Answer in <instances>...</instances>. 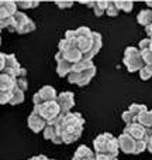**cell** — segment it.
I'll return each mask as SVG.
<instances>
[{"label": "cell", "mask_w": 152, "mask_h": 160, "mask_svg": "<svg viewBox=\"0 0 152 160\" xmlns=\"http://www.w3.org/2000/svg\"><path fill=\"white\" fill-rule=\"evenodd\" d=\"M140 77H141V79H144V81H148V79L152 77V67L144 65L140 70Z\"/></svg>", "instance_id": "obj_28"}, {"label": "cell", "mask_w": 152, "mask_h": 160, "mask_svg": "<svg viewBox=\"0 0 152 160\" xmlns=\"http://www.w3.org/2000/svg\"><path fill=\"white\" fill-rule=\"evenodd\" d=\"M57 91H55L54 87L51 85H45L42 87L39 91H37L33 97V102H34V106L35 105H41L44 102H49V101H55L57 99Z\"/></svg>", "instance_id": "obj_13"}, {"label": "cell", "mask_w": 152, "mask_h": 160, "mask_svg": "<svg viewBox=\"0 0 152 160\" xmlns=\"http://www.w3.org/2000/svg\"><path fill=\"white\" fill-rule=\"evenodd\" d=\"M4 55L3 52H0V74L3 72V68H4Z\"/></svg>", "instance_id": "obj_32"}, {"label": "cell", "mask_w": 152, "mask_h": 160, "mask_svg": "<svg viewBox=\"0 0 152 160\" xmlns=\"http://www.w3.org/2000/svg\"><path fill=\"white\" fill-rule=\"evenodd\" d=\"M94 159V152L90 150V148H87L86 145H82L76 149L72 160H92Z\"/></svg>", "instance_id": "obj_19"}, {"label": "cell", "mask_w": 152, "mask_h": 160, "mask_svg": "<svg viewBox=\"0 0 152 160\" xmlns=\"http://www.w3.org/2000/svg\"><path fill=\"white\" fill-rule=\"evenodd\" d=\"M107 3H108V2H106V0L92 2V9H93V12H94V14L97 16V17H100V16H103V14L106 13V9H107Z\"/></svg>", "instance_id": "obj_23"}, {"label": "cell", "mask_w": 152, "mask_h": 160, "mask_svg": "<svg viewBox=\"0 0 152 160\" xmlns=\"http://www.w3.org/2000/svg\"><path fill=\"white\" fill-rule=\"evenodd\" d=\"M92 160H94V159H92Z\"/></svg>", "instance_id": "obj_41"}, {"label": "cell", "mask_w": 152, "mask_h": 160, "mask_svg": "<svg viewBox=\"0 0 152 160\" xmlns=\"http://www.w3.org/2000/svg\"><path fill=\"white\" fill-rule=\"evenodd\" d=\"M149 48H151V51H152V40H151V45H149Z\"/></svg>", "instance_id": "obj_37"}, {"label": "cell", "mask_w": 152, "mask_h": 160, "mask_svg": "<svg viewBox=\"0 0 152 160\" xmlns=\"http://www.w3.org/2000/svg\"><path fill=\"white\" fill-rule=\"evenodd\" d=\"M93 149L94 154H107L111 157L118 156V142L117 138H114L111 133L106 132L99 135L93 142Z\"/></svg>", "instance_id": "obj_4"}, {"label": "cell", "mask_w": 152, "mask_h": 160, "mask_svg": "<svg viewBox=\"0 0 152 160\" xmlns=\"http://www.w3.org/2000/svg\"><path fill=\"white\" fill-rule=\"evenodd\" d=\"M151 132H152V129H151Z\"/></svg>", "instance_id": "obj_40"}, {"label": "cell", "mask_w": 152, "mask_h": 160, "mask_svg": "<svg viewBox=\"0 0 152 160\" xmlns=\"http://www.w3.org/2000/svg\"><path fill=\"white\" fill-rule=\"evenodd\" d=\"M57 102L59 105L61 113L62 115H66L68 112H71V109L75 106V95L73 92H61L57 97Z\"/></svg>", "instance_id": "obj_14"}, {"label": "cell", "mask_w": 152, "mask_h": 160, "mask_svg": "<svg viewBox=\"0 0 152 160\" xmlns=\"http://www.w3.org/2000/svg\"><path fill=\"white\" fill-rule=\"evenodd\" d=\"M101 47H103V38H101V34H100V33H96V31H93L92 48H90V54H89L90 60H93V57L99 54V51L101 50Z\"/></svg>", "instance_id": "obj_20"}, {"label": "cell", "mask_w": 152, "mask_h": 160, "mask_svg": "<svg viewBox=\"0 0 152 160\" xmlns=\"http://www.w3.org/2000/svg\"><path fill=\"white\" fill-rule=\"evenodd\" d=\"M137 21L144 27H148L149 24H152V10L151 9H144L138 13Z\"/></svg>", "instance_id": "obj_21"}, {"label": "cell", "mask_w": 152, "mask_h": 160, "mask_svg": "<svg viewBox=\"0 0 152 160\" xmlns=\"http://www.w3.org/2000/svg\"><path fill=\"white\" fill-rule=\"evenodd\" d=\"M146 150H148L149 153H152V136L149 138L148 142H146Z\"/></svg>", "instance_id": "obj_35"}, {"label": "cell", "mask_w": 152, "mask_h": 160, "mask_svg": "<svg viewBox=\"0 0 152 160\" xmlns=\"http://www.w3.org/2000/svg\"><path fill=\"white\" fill-rule=\"evenodd\" d=\"M17 9H35L39 6V2H33V0H24V2H16Z\"/></svg>", "instance_id": "obj_27"}, {"label": "cell", "mask_w": 152, "mask_h": 160, "mask_svg": "<svg viewBox=\"0 0 152 160\" xmlns=\"http://www.w3.org/2000/svg\"><path fill=\"white\" fill-rule=\"evenodd\" d=\"M28 160H55V159H48V157L44 156V154H39V156H34V157H31V159H28Z\"/></svg>", "instance_id": "obj_33"}, {"label": "cell", "mask_w": 152, "mask_h": 160, "mask_svg": "<svg viewBox=\"0 0 152 160\" xmlns=\"http://www.w3.org/2000/svg\"><path fill=\"white\" fill-rule=\"evenodd\" d=\"M42 133H44V139L51 140V142L55 143V145H61V143H62L59 130H58L55 123H48L47 126H45V129L42 130Z\"/></svg>", "instance_id": "obj_18"}, {"label": "cell", "mask_w": 152, "mask_h": 160, "mask_svg": "<svg viewBox=\"0 0 152 160\" xmlns=\"http://www.w3.org/2000/svg\"><path fill=\"white\" fill-rule=\"evenodd\" d=\"M34 111H35L37 113L47 122V125L48 123H55V122L58 121V118L62 115L57 99L49 101V102H44V103H41V105H35L34 106Z\"/></svg>", "instance_id": "obj_5"}, {"label": "cell", "mask_w": 152, "mask_h": 160, "mask_svg": "<svg viewBox=\"0 0 152 160\" xmlns=\"http://www.w3.org/2000/svg\"><path fill=\"white\" fill-rule=\"evenodd\" d=\"M58 52H61L62 54V57L65 58L66 61H69L71 64H78L81 62L82 60H83V54H82L81 51H79L76 47H75L72 42L66 41L65 38L59 41V45H58Z\"/></svg>", "instance_id": "obj_9"}, {"label": "cell", "mask_w": 152, "mask_h": 160, "mask_svg": "<svg viewBox=\"0 0 152 160\" xmlns=\"http://www.w3.org/2000/svg\"><path fill=\"white\" fill-rule=\"evenodd\" d=\"M18 12L16 2H0V28H7L12 31L13 24V16Z\"/></svg>", "instance_id": "obj_8"}, {"label": "cell", "mask_w": 152, "mask_h": 160, "mask_svg": "<svg viewBox=\"0 0 152 160\" xmlns=\"http://www.w3.org/2000/svg\"><path fill=\"white\" fill-rule=\"evenodd\" d=\"M24 102V92L21 89H18L17 87H14L12 92V98L9 101V105H18V103Z\"/></svg>", "instance_id": "obj_25"}, {"label": "cell", "mask_w": 152, "mask_h": 160, "mask_svg": "<svg viewBox=\"0 0 152 160\" xmlns=\"http://www.w3.org/2000/svg\"><path fill=\"white\" fill-rule=\"evenodd\" d=\"M94 75H96V65L93 64V61L82 60L81 62L75 64L72 67V71L68 74V81L71 84L85 87V85H87L92 81V78Z\"/></svg>", "instance_id": "obj_3"}, {"label": "cell", "mask_w": 152, "mask_h": 160, "mask_svg": "<svg viewBox=\"0 0 152 160\" xmlns=\"http://www.w3.org/2000/svg\"><path fill=\"white\" fill-rule=\"evenodd\" d=\"M61 135V140L65 145L76 142L83 132L85 119L79 112H68L66 115H61L55 122Z\"/></svg>", "instance_id": "obj_1"}, {"label": "cell", "mask_w": 152, "mask_h": 160, "mask_svg": "<svg viewBox=\"0 0 152 160\" xmlns=\"http://www.w3.org/2000/svg\"><path fill=\"white\" fill-rule=\"evenodd\" d=\"M125 135H128L130 138L135 140V142H148L149 138L152 136L151 129H146V128L141 126L140 123H131V125H125L124 128V132Z\"/></svg>", "instance_id": "obj_11"}, {"label": "cell", "mask_w": 152, "mask_h": 160, "mask_svg": "<svg viewBox=\"0 0 152 160\" xmlns=\"http://www.w3.org/2000/svg\"><path fill=\"white\" fill-rule=\"evenodd\" d=\"M122 62H124L125 68L130 72H135V71L140 72V70L145 65L138 47H127L124 51V60H122Z\"/></svg>", "instance_id": "obj_6"}, {"label": "cell", "mask_w": 152, "mask_h": 160, "mask_svg": "<svg viewBox=\"0 0 152 160\" xmlns=\"http://www.w3.org/2000/svg\"><path fill=\"white\" fill-rule=\"evenodd\" d=\"M145 30H146V36H148V38L152 40V24H149L148 27H145Z\"/></svg>", "instance_id": "obj_34"}, {"label": "cell", "mask_w": 152, "mask_h": 160, "mask_svg": "<svg viewBox=\"0 0 152 160\" xmlns=\"http://www.w3.org/2000/svg\"><path fill=\"white\" fill-rule=\"evenodd\" d=\"M27 123H28V128H30L34 133L42 132V130L45 129V126H47V122H45L44 119H42L35 111H34V109H33V112L30 113V116H28Z\"/></svg>", "instance_id": "obj_16"}, {"label": "cell", "mask_w": 152, "mask_h": 160, "mask_svg": "<svg viewBox=\"0 0 152 160\" xmlns=\"http://www.w3.org/2000/svg\"><path fill=\"white\" fill-rule=\"evenodd\" d=\"M93 31L87 27H79L76 30H68L65 33V40L76 47L83 54V60H90V48H92Z\"/></svg>", "instance_id": "obj_2"}, {"label": "cell", "mask_w": 152, "mask_h": 160, "mask_svg": "<svg viewBox=\"0 0 152 160\" xmlns=\"http://www.w3.org/2000/svg\"><path fill=\"white\" fill-rule=\"evenodd\" d=\"M127 111L130 112V115L132 116V119H134L135 122H138V118L142 115L144 112L148 111V109H146V106L142 105V103H132V105H130V108L127 109Z\"/></svg>", "instance_id": "obj_22"}, {"label": "cell", "mask_w": 152, "mask_h": 160, "mask_svg": "<svg viewBox=\"0 0 152 160\" xmlns=\"http://www.w3.org/2000/svg\"><path fill=\"white\" fill-rule=\"evenodd\" d=\"M137 123H140L141 126L146 128V129H152V109H151V111L144 112L142 115L138 118Z\"/></svg>", "instance_id": "obj_24"}, {"label": "cell", "mask_w": 152, "mask_h": 160, "mask_svg": "<svg viewBox=\"0 0 152 160\" xmlns=\"http://www.w3.org/2000/svg\"><path fill=\"white\" fill-rule=\"evenodd\" d=\"M55 4H57L59 9H69V7L73 6V2H55Z\"/></svg>", "instance_id": "obj_31"}, {"label": "cell", "mask_w": 152, "mask_h": 160, "mask_svg": "<svg viewBox=\"0 0 152 160\" xmlns=\"http://www.w3.org/2000/svg\"><path fill=\"white\" fill-rule=\"evenodd\" d=\"M2 74H6V75L12 77V78H14V79L18 78V77H27L25 68H23V67L18 64L14 54L4 55V68H3V72Z\"/></svg>", "instance_id": "obj_10"}, {"label": "cell", "mask_w": 152, "mask_h": 160, "mask_svg": "<svg viewBox=\"0 0 152 160\" xmlns=\"http://www.w3.org/2000/svg\"><path fill=\"white\" fill-rule=\"evenodd\" d=\"M16 87V79L6 74H0V105L9 103L12 92Z\"/></svg>", "instance_id": "obj_12"}, {"label": "cell", "mask_w": 152, "mask_h": 160, "mask_svg": "<svg viewBox=\"0 0 152 160\" xmlns=\"http://www.w3.org/2000/svg\"><path fill=\"white\" fill-rule=\"evenodd\" d=\"M16 87H17L18 89H21L23 92H25L28 88L27 78H25V77H18V78H16Z\"/></svg>", "instance_id": "obj_29"}, {"label": "cell", "mask_w": 152, "mask_h": 160, "mask_svg": "<svg viewBox=\"0 0 152 160\" xmlns=\"http://www.w3.org/2000/svg\"><path fill=\"white\" fill-rule=\"evenodd\" d=\"M146 6H149V7H152V0H149V2H146Z\"/></svg>", "instance_id": "obj_36"}, {"label": "cell", "mask_w": 152, "mask_h": 160, "mask_svg": "<svg viewBox=\"0 0 152 160\" xmlns=\"http://www.w3.org/2000/svg\"><path fill=\"white\" fill-rule=\"evenodd\" d=\"M34 30H35V23H34L27 14H24L23 12L14 13V16H13L12 31L18 33V34H28Z\"/></svg>", "instance_id": "obj_7"}, {"label": "cell", "mask_w": 152, "mask_h": 160, "mask_svg": "<svg viewBox=\"0 0 152 160\" xmlns=\"http://www.w3.org/2000/svg\"><path fill=\"white\" fill-rule=\"evenodd\" d=\"M106 14L110 16V17H116L118 16V9L116 7L114 2H108L107 3V9H106Z\"/></svg>", "instance_id": "obj_30"}, {"label": "cell", "mask_w": 152, "mask_h": 160, "mask_svg": "<svg viewBox=\"0 0 152 160\" xmlns=\"http://www.w3.org/2000/svg\"><path fill=\"white\" fill-rule=\"evenodd\" d=\"M55 60H57V74L59 77H68V74L72 71V67L73 64H71L69 61H66L65 58L62 57L61 52H57L55 54Z\"/></svg>", "instance_id": "obj_17"}, {"label": "cell", "mask_w": 152, "mask_h": 160, "mask_svg": "<svg viewBox=\"0 0 152 160\" xmlns=\"http://www.w3.org/2000/svg\"><path fill=\"white\" fill-rule=\"evenodd\" d=\"M117 142H118V150L124 152L127 154H135V148H137V142H135L132 138H130L128 135L121 133V135L117 138Z\"/></svg>", "instance_id": "obj_15"}, {"label": "cell", "mask_w": 152, "mask_h": 160, "mask_svg": "<svg viewBox=\"0 0 152 160\" xmlns=\"http://www.w3.org/2000/svg\"><path fill=\"white\" fill-rule=\"evenodd\" d=\"M0 44H2V38H0Z\"/></svg>", "instance_id": "obj_38"}, {"label": "cell", "mask_w": 152, "mask_h": 160, "mask_svg": "<svg viewBox=\"0 0 152 160\" xmlns=\"http://www.w3.org/2000/svg\"><path fill=\"white\" fill-rule=\"evenodd\" d=\"M114 4L118 9V12L122 10L124 13H130L132 10V7H134V2H130V0H116Z\"/></svg>", "instance_id": "obj_26"}, {"label": "cell", "mask_w": 152, "mask_h": 160, "mask_svg": "<svg viewBox=\"0 0 152 160\" xmlns=\"http://www.w3.org/2000/svg\"><path fill=\"white\" fill-rule=\"evenodd\" d=\"M0 31H2V28H0Z\"/></svg>", "instance_id": "obj_39"}]
</instances>
